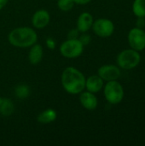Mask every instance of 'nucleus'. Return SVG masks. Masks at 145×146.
<instances>
[{"mask_svg": "<svg viewBox=\"0 0 145 146\" xmlns=\"http://www.w3.org/2000/svg\"><path fill=\"white\" fill-rule=\"evenodd\" d=\"M45 44H46V47L49 49V50H54L56 46V41L52 38H47L46 40H45Z\"/></svg>", "mask_w": 145, "mask_h": 146, "instance_id": "21", "label": "nucleus"}, {"mask_svg": "<svg viewBox=\"0 0 145 146\" xmlns=\"http://www.w3.org/2000/svg\"><path fill=\"white\" fill-rule=\"evenodd\" d=\"M15 94L20 99H26L30 95V88L26 84H20L15 87Z\"/></svg>", "mask_w": 145, "mask_h": 146, "instance_id": "17", "label": "nucleus"}, {"mask_svg": "<svg viewBox=\"0 0 145 146\" xmlns=\"http://www.w3.org/2000/svg\"><path fill=\"white\" fill-rule=\"evenodd\" d=\"M79 103L83 108L87 110H94L97 109L98 101L95 93L90 92L88 91L82 92L79 93Z\"/></svg>", "mask_w": 145, "mask_h": 146, "instance_id": "10", "label": "nucleus"}, {"mask_svg": "<svg viewBox=\"0 0 145 146\" xmlns=\"http://www.w3.org/2000/svg\"><path fill=\"white\" fill-rule=\"evenodd\" d=\"M137 22H138V23H137L138 27H139V28H143V27H144V23H145L144 17H138V21H137Z\"/></svg>", "mask_w": 145, "mask_h": 146, "instance_id": "22", "label": "nucleus"}, {"mask_svg": "<svg viewBox=\"0 0 145 146\" xmlns=\"http://www.w3.org/2000/svg\"><path fill=\"white\" fill-rule=\"evenodd\" d=\"M3 98H1V97H0V105H1V104H2V102H3Z\"/></svg>", "mask_w": 145, "mask_h": 146, "instance_id": "25", "label": "nucleus"}, {"mask_svg": "<svg viewBox=\"0 0 145 146\" xmlns=\"http://www.w3.org/2000/svg\"><path fill=\"white\" fill-rule=\"evenodd\" d=\"M61 83L66 92L71 95H77L85 88V77L76 68L68 67L62 73Z\"/></svg>", "mask_w": 145, "mask_h": 146, "instance_id": "1", "label": "nucleus"}, {"mask_svg": "<svg viewBox=\"0 0 145 146\" xmlns=\"http://www.w3.org/2000/svg\"><path fill=\"white\" fill-rule=\"evenodd\" d=\"M103 80L97 75H91L85 79V88L88 92L97 93L103 88Z\"/></svg>", "mask_w": 145, "mask_h": 146, "instance_id": "12", "label": "nucleus"}, {"mask_svg": "<svg viewBox=\"0 0 145 146\" xmlns=\"http://www.w3.org/2000/svg\"><path fill=\"white\" fill-rule=\"evenodd\" d=\"M128 42L132 49L141 51L145 49V31L143 28L134 27L128 33Z\"/></svg>", "mask_w": 145, "mask_h": 146, "instance_id": "7", "label": "nucleus"}, {"mask_svg": "<svg viewBox=\"0 0 145 146\" xmlns=\"http://www.w3.org/2000/svg\"><path fill=\"white\" fill-rule=\"evenodd\" d=\"M103 93L106 100L111 104H120L124 98L123 86L117 80L107 81V84L104 86Z\"/></svg>", "mask_w": 145, "mask_h": 146, "instance_id": "5", "label": "nucleus"}, {"mask_svg": "<svg viewBox=\"0 0 145 146\" xmlns=\"http://www.w3.org/2000/svg\"><path fill=\"white\" fill-rule=\"evenodd\" d=\"M91 1V0H73L75 4H79V5H85L87 3H89Z\"/></svg>", "mask_w": 145, "mask_h": 146, "instance_id": "23", "label": "nucleus"}, {"mask_svg": "<svg viewBox=\"0 0 145 146\" xmlns=\"http://www.w3.org/2000/svg\"><path fill=\"white\" fill-rule=\"evenodd\" d=\"M9 3V0H0V10H2Z\"/></svg>", "mask_w": 145, "mask_h": 146, "instance_id": "24", "label": "nucleus"}, {"mask_svg": "<svg viewBox=\"0 0 145 146\" xmlns=\"http://www.w3.org/2000/svg\"><path fill=\"white\" fill-rule=\"evenodd\" d=\"M93 16L89 12L81 13L77 19V29L80 33H87L92 27L93 24Z\"/></svg>", "mask_w": 145, "mask_h": 146, "instance_id": "11", "label": "nucleus"}, {"mask_svg": "<svg viewBox=\"0 0 145 146\" xmlns=\"http://www.w3.org/2000/svg\"><path fill=\"white\" fill-rule=\"evenodd\" d=\"M44 50L41 44L35 43L30 47L28 52V61L32 65H38L43 59Z\"/></svg>", "mask_w": 145, "mask_h": 146, "instance_id": "13", "label": "nucleus"}, {"mask_svg": "<svg viewBox=\"0 0 145 146\" xmlns=\"http://www.w3.org/2000/svg\"><path fill=\"white\" fill-rule=\"evenodd\" d=\"M15 111V105L12 100L9 98H3V102L0 105V115L3 116H9Z\"/></svg>", "mask_w": 145, "mask_h": 146, "instance_id": "15", "label": "nucleus"}, {"mask_svg": "<svg viewBox=\"0 0 145 146\" xmlns=\"http://www.w3.org/2000/svg\"><path fill=\"white\" fill-rule=\"evenodd\" d=\"M94 33L100 38H109L115 31V25L112 21L106 18H100L93 21L91 27Z\"/></svg>", "mask_w": 145, "mask_h": 146, "instance_id": "6", "label": "nucleus"}, {"mask_svg": "<svg viewBox=\"0 0 145 146\" xmlns=\"http://www.w3.org/2000/svg\"><path fill=\"white\" fill-rule=\"evenodd\" d=\"M132 11L138 17H145V0H134Z\"/></svg>", "mask_w": 145, "mask_h": 146, "instance_id": "16", "label": "nucleus"}, {"mask_svg": "<svg viewBox=\"0 0 145 146\" xmlns=\"http://www.w3.org/2000/svg\"><path fill=\"white\" fill-rule=\"evenodd\" d=\"M79 31L77 28L71 29L68 33V38H79Z\"/></svg>", "mask_w": 145, "mask_h": 146, "instance_id": "20", "label": "nucleus"}, {"mask_svg": "<svg viewBox=\"0 0 145 146\" xmlns=\"http://www.w3.org/2000/svg\"><path fill=\"white\" fill-rule=\"evenodd\" d=\"M97 74L103 80V81L117 80L121 77V70L119 67L115 65L107 64L98 68Z\"/></svg>", "mask_w": 145, "mask_h": 146, "instance_id": "8", "label": "nucleus"}, {"mask_svg": "<svg viewBox=\"0 0 145 146\" xmlns=\"http://www.w3.org/2000/svg\"><path fill=\"white\" fill-rule=\"evenodd\" d=\"M57 118V113L53 109H47L41 113L37 117V121L40 124H49L55 121Z\"/></svg>", "mask_w": 145, "mask_h": 146, "instance_id": "14", "label": "nucleus"}, {"mask_svg": "<svg viewBox=\"0 0 145 146\" xmlns=\"http://www.w3.org/2000/svg\"><path fill=\"white\" fill-rule=\"evenodd\" d=\"M50 21V13L44 9H38L32 16V25L36 29H43L46 27Z\"/></svg>", "mask_w": 145, "mask_h": 146, "instance_id": "9", "label": "nucleus"}, {"mask_svg": "<svg viewBox=\"0 0 145 146\" xmlns=\"http://www.w3.org/2000/svg\"><path fill=\"white\" fill-rule=\"evenodd\" d=\"M75 3L73 0H57V7L63 12H68L73 9Z\"/></svg>", "mask_w": 145, "mask_h": 146, "instance_id": "18", "label": "nucleus"}, {"mask_svg": "<svg viewBox=\"0 0 145 146\" xmlns=\"http://www.w3.org/2000/svg\"><path fill=\"white\" fill-rule=\"evenodd\" d=\"M79 40L82 43V44L85 46V45H87L90 44L91 40V38L89 34H87L86 33H82L81 35H79Z\"/></svg>", "mask_w": 145, "mask_h": 146, "instance_id": "19", "label": "nucleus"}, {"mask_svg": "<svg viewBox=\"0 0 145 146\" xmlns=\"http://www.w3.org/2000/svg\"><path fill=\"white\" fill-rule=\"evenodd\" d=\"M9 43L17 48H28L38 41L36 31L28 27H20L11 30L8 35Z\"/></svg>", "mask_w": 145, "mask_h": 146, "instance_id": "2", "label": "nucleus"}, {"mask_svg": "<svg viewBox=\"0 0 145 146\" xmlns=\"http://www.w3.org/2000/svg\"><path fill=\"white\" fill-rule=\"evenodd\" d=\"M84 47L79 38H68L61 44L59 51L65 58L75 59L83 54Z\"/></svg>", "mask_w": 145, "mask_h": 146, "instance_id": "3", "label": "nucleus"}, {"mask_svg": "<svg viewBox=\"0 0 145 146\" xmlns=\"http://www.w3.org/2000/svg\"><path fill=\"white\" fill-rule=\"evenodd\" d=\"M116 61L120 68L123 69H132L139 64L141 61V56L139 51L133 49L124 50L118 55Z\"/></svg>", "mask_w": 145, "mask_h": 146, "instance_id": "4", "label": "nucleus"}]
</instances>
